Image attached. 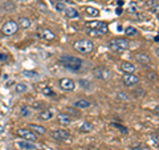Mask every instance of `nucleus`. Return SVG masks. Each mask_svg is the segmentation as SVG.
I'll list each match as a JSON object with an SVG mask.
<instances>
[{
    "label": "nucleus",
    "mask_w": 159,
    "mask_h": 150,
    "mask_svg": "<svg viewBox=\"0 0 159 150\" xmlns=\"http://www.w3.org/2000/svg\"><path fill=\"white\" fill-rule=\"evenodd\" d=\"M58 63L61 64L64 68L69 69V71H73V72H77L81 69L82 67V61L80 60L78 57H74V56H69V54H62V56L58 57Z\"/></svg>",
    "instance_id": "nucleus-1"
},
{
    "label": "nucleus",
    "mask_w": 159,
    "mask_h": 150,
    "mask_svg": "<svg viewBox=\"0 0 159 150\" xmlns=\"http://www.w3.org/2000/svg\"><path fill=\"white\" fill-rule=\"evenodd\" d=\"M74 49L81 54H90L94 51V44L89 39H80L74 43Z\"/></svg>",
    "instance_id": "nucleus-2"
},
{
    "label": "nucleus",
    "mask_w": 159,
    "mask_h": 150,
    "mask_svg": "<svg viewBox=\"0 0 159 150\" xmlns=\"http://www.w3.org/2000/svg\"><path fill=\"white\" fill-rule=\"evenodd\" d=\"M17 31H19V26H17V21H15V20H8L2 27V33L4 36H12Z\"/></svg>",
    "instance_id": "nucleus-3"
},
{
    "label": "nucleus",
    "mask_w": 159,
    "mask_h": 150,
    "mask_svg": "<svg viewBox=\"0 0 159 150\" xmlns=\"http://www.w3.org/2000/svg\"><path fill=\"white\" fill-rule=\"evenodd\" d=\"M16 136L20 137V138H23V139H25V141H31V142H36L37 141V136L34 134L31 129H28V128H20L16 130Z\"/></svg>",
    "instance_id": "nucleus-4"
},
{
    "label": "nucleus",
    "mask_w": 159,
    "mask_h": 150,
    "mask_svg": "<svg viewBox=\"0 0 159 150\" xmlns=\"http://www.w3.org/2000/svg\"><path fill=\"white\" fill-rule=\"evenodd\" d=\"M85 27H86V29H97V31H99L102 35H106L109 31V27L106 23L97 21V20H94V21H86Z\"/></svg>",
    "instance_id": "nucleus-5"
},
{
    "label": "nucleus",
    "mask_w": 159,
    "mask_h": 150,
    "mask_svg": "<svg viewBox=\"0 0 159 150\" xmlns=\"http://www.w3.org/2000/svg\"><path fill=\"white\" fill-rule=\"evenodd\" d=\"M51 137L54 141H66V139L70 138V133L65 129H54L51 132Z\"/></svg>",
    "instance_id": "nucleus-6"
},
{
    "label": "nucleus",
    "mask_w": 159,
    "mask_h": 150,
    "mask_svg": "<svg viewBox=\"0 0 159 150\" xmlns=\"http://www.w3.org/2000/svg\"><path fill=\"white\" fill-rule=\"evenodd\" d=\"M93 74H94V77L98 78V80H109L111 76V72L109 71V69L106 68H103V67H97V68H94L93 69Z\"/></svg>",
    "instance_id": "nucleus-7"
},
{
    "label": "nucleus",
    "mask_w": 159,
    "mask_h": 150,
    "mask_svg": "<svg viewBox=\"0 0 159 150\" xmlns=\"http://www.w3.org/2000/svg\"><path fill=\"white\" fill-rule=\"evenodd\" d=\"M60 88L62 89L64 92H73L76 89V82L73 81L72 78H61L60 80Z\"/></svg>",
    "instance_id": "nucleus-8"
},
{
    "label": "nucleus",
    "mask_w": 159,
    "mask_h": 150,
    "mask_svg": "<svg viewBox=\"0 0 159 150\" xmlns=\"http://www.w3.org/2000/svg\"><path fill=\"white\" fill-rule=\"evenodd\" d=\"M122 81L126 87H134V85H137L139 82V77L135 76L134 73H123Z\"/></svg>",
    "instance_id": "nucleus-9"
},
{
    "label": "nucleus",
    "mask_w": 159,
    "mask_h": 150,
    "mask_svg": "<svg viewBox=\"0 0 159 150\" xmlns=\"http://www.w3.org/2000/svg\"><path fill=\"white\" fill-rule=\"evenodd\" d=\"M16 146L20 149V150H37V145L34 142H31V141H17L16 142Z\"/></svg>",
    "instance_id": "nucleus-10"
},
{
    "label": "nucleus",
    "mask_w": 159,
    "mask_h": 150,
    "mask_svg": "<svg viewBox=\"0 0 159 150\" xmlns=\"http://www.w3.org/2000/svg\"><path fill=\"white\" fill-rule=\"evenodd\" d=\"M110 41L113 44H116L117 47H119L122 51H126V49H129V47H130V43H129V40L122 39V37H116V39L110 40Z\"/></svg>",
    "instance_id": "nucleus-11"
},
{
    "label": "nucleus",
    "mask_w": 159,
    "mask_h": 150,
    "mask_svg": "<svg viewBox=\"0 0 159 150\" xmlns=\"http://www.w3.org/2000/svg\"><path fill=\"white\" fill-rule=\"evenodd\" d=\"M72 120H73L72 116L68 113H58V116H57V121L61 125H69L72 122Z\"/></svg>",
    "instance_id": "nucleus-12"
},
{
    "label": "nucleus",
    "mask_w": 159,
    "mask_h": 150,
    "mask_svg": "<svg viewBox=\"0 0 159 150\" xmlns=\"http://www.w3.org/2000/svg\"><path fill=\"white\" fill-rule=\"evenodd\" d=\"M29 128H31V130L36 134H39V136H44V134L47 133V129L44 128V126H41V125H36V124H31L29 125Z\"/></svg>",
    "instance_id": "nucleus-13"
},
{
    "label": "nucleus",
    "mask_w": 159,
    "mask_h": 150,
    "mask_svg": "<svg viewBox=\"0 0 159 150\" xmlns=\"http://www.w3.org/2000/svg\"><path fill=\"white\" fill-rule=\"evenodd\" d=\"M64 12H65V16L68 19H77V17H80V12L73 7H66Z\"/></svg>",
    "instance_id": "nucleus-14"
},
{
    "label": "nucleus",
    "mask_w": 159,
    "mask_h": 150,
    "mask_svg": "<svg viewBox=\"0 0 159 150\" xmlns=\"http://www.w3.org/2000/svg\"><path fill=\"white\" fill-rule=\"evenodd\" d=\"M40 36H41V39L47 40V41H52V40L56 39V35H54L51 29H43L41 33H40Z\"/></svg>",
    "instance_id": "nucleus-15"
},
{
    "label": "nucleus",
    "mask_w": 159,
    "mask_h": 150,
    "mask_svg": "<svg viewBox=\"0 0 159 150\" xmlns=\"http://www.w3.org/2000/svg\"><path fill=\"white\" fill-rule=\"evenodd\" d=\"M121 69L125 73H134L135 72V65H133V64L129 63V61H122L121 63Z\"/></svg>",
    "instance_id": "nucleus-16"
},
{
    "label": "nucleus",
    "mask_w": 159,
    "mask_h": 150,
    "mask_svg": "<svg viewBox=\"0 0 159 150\" xmlns=\"http://www.w3.org/2000/svg\"><path fill=\"white\" fill-rule=\"evenodd\" d=\"M135 59H137L138 63L143 64V65H148V64H150V61H151L150 57H148L146 53H138L137 56H135Z\"/></svg>",
    "instance_id": "nucleus-17"
},
{
    "label": "nucleus",
    "mask_w": 159,
    "mask_h": 150,
    "mask_svg": "<svg viewBox=\"0 0 159 150\" xmlns=\"http://www.w3.org/2000/svg\"><path fill=\"white\" fill-rule=\"evenodd\" d=\"M74 106L77 109H86V108H90V101H88L85 98H81V100H77L74 102Z\"/></svg>",
    "instance_id": "nucleus-18"
},
{
    "label": "nucleus",
    "mask_w": 159,
    "mask_h": 150,
    "mask_svg": "<svg viewBox=\"0 0 159 150\" xmlns=\"http://www.w3.org/2000/svg\"><path fill=\"white\" fill-rule=\"evenodd\" d=\"M52 117H53V112L51 109H45V110L40 112V114H39V118L41 120V121H48V120H51Z\"/></svg>",
    "instance_id": "nucleus-19"
},
{
    "label": "nucleus",
    "mask_w": 159,
    "mask_h": 150,
    "mask_svg": "<svg viewBox=\"0 0 159 150\" xmlns=\"http://www.w3.org/2000/svg\"><path fill=\"white\" fill-rule=\"evenodd\" d=\"M17 26H19V28L28 29L29 27H31V20H29L28 17H20L17 20Z\"/></svg>",
    "instance_id": "nucleus-20"
},
{
    "label": "nucleus",
    "mask_w": 159,
    "mask_h": 150,
    "mask_svg": "<svg viewBox=\"0 0 159 150\" xmlns=\"http://www.w3.org/2000/svg\"><path fill=\"white\" fill-rule=\"evenodd\" d=\"M78 130L81 132V133H90L93 130V124H90V122H84L81 126L78 128Z\"/></svg>",
    "instance_id": "nucleus-21"
},
{
    "label": "nucleus",
    "mask_w": 159,
    "mask_h": 150,
    "mask_svg": "<svg viewBox=\"0 0 159 150\" xmlns=\"http://www.w3.org/2000/svg\"><path fill=\"white\" fill-rule=\"evenodd\" d=\"M27 91H28V85L24 84V82H19V84H16V87H15V92L19 93V94H21Z\"/></svg>",
    "instance_id": "nucleus-22"
},
{
    "label": "nucleus",
    "mask_w": 159,
    "mask_h": 150,
    "mask_svg": "<svg viewBox=\"0 0 159 150\" xmlns=\"http://www.w3.org/2000/svg\"><path fill=\"white\" fill-rule=\"evenodd\" d=\"M137 33H138L137 28H135V27H133V26H129V27L125 29V35H126V36H129V37L137 36Z\"/></svg>",
    "instance_id": "nucleus-23"
},
{
    "label": "nucleus",
    "mask_w": 159,
    "mask_h": 150,
    "mask_svg": "<svg viewBox=\"0 0 159 150\" xmlns=\"http://www.w3.org/2000/svg\"><path fill=\"white\" fill-rule=\"evenodd\" d=\"M85 11H86V13L89 15V16H92V17H98L99 16V9L94 8V7H88Z\"/></svg>",
    "instance_id": "nucleus-24"
},
{
    "label": "nucleus",
    "mask_w": 159,
    "mask_h": 150,
    "mask_svg": "<svg viewBox=\"0 0 159 150\" xmlns=\"http://www.w3.org/2000/svg\"><path fill=\"white\" fill-rule=\"evenodd\" d=\"M54 2H57L56 4H54V8H56V11H57V12H64V11H65L66 6L64 4L62 0H54Z\"/></svg>",
    "instance_id": "nucleus-25"
},
{
    "label": "nucleus",
    "mask_w": 159,
    "mask_h": 150,
    "mask_svg": "<svg viewBox=\"0 0 159 150\" xmlns=\"http://www.w3.org/2000/svg\"><path fill=\"white\" fill-rule=\"evenodd\" d=\"M43 94L44 96H48V97H54L56 96V93H54L49 87H44L43 88Z\"/></svg>",
    "instance_id": "nucleus-26"
},
{
    "label": "nucleus",
    "mask_w": 159,
    "mask_h": 150,
    "mask_svg": "<svg viewBox=\"0 0 159 150\" xmlns=\"http://www.w3.org/2000/svg\"><path fill=\"white\" fill-rule=\"evenodd\" d=\"M78 84H80V87H82L84 89H90V87H92L90 81H86V80H80Z\"/></svg>",
    "instance_id": "nucleus-27"
},
{
    "label": "nucleus",
    "mask_w": 159,
    "mask_h": 150,
    "mask_svg": "<svg viewBox=\"0 0 159 150\" xmlns=\"http://www.w3.org/2000/svg\"><path fill=\"white\" fill-rule=\"evenodd\" d=\"M86 32L89 36H93V37H97V36H101L102 35L99 31H97V29H86Z\"/></svg>",
    "instance_id": "nucleus-28"
},
{
    "label": "nucleus",
    "mask_w": 159,
    "mask_h": 150,
    "mask_svg": "<svg viewBox=\"0 0 159 150\" xmlns=\"http://www.w3.org/2000/svg\"><path fill=\"white\" fill-rule=\"evenodd\" d=\"M20 114H21L23 117H28L29 114H31V112H29V109L27 106H21L20 108Z\"/></svg>",
    "instance_id": "nucleus-29"
},
{
    "label": "nucleus",
    "mask_w": 159,
    "mask_h": 150,
    "mask_svg": "<svg viewBox=\"0 0 159 150\" xmlns=\"http://www.w3.org/2000/svg\"><path fill=\"white\" fill-rule=\"evenodd\" d=\"M109 48H110V49H111V51H113V52H118V53H122V52H123V51H122V49H121V48H119V47H117V45H116V44H113L111 41H110V43H109Z\"/></svg>",
    "instance_id": "nucleus-30"
},
{
    "label": "nucleus",
    "mask_w": 159,
    "mask_h": 150,
    "mask_svg": "<svg viewBox=\"0 0 159 150\" xmlns=\"http://www.w3.org/2000/svg\"><path fill=\"white\" fill-rule=\"evenodd\" d=\"M111 126H114V128H118V130L119 132H122V133H127V129L125 128V126H122V125H119V124H117V122H113L111 124Z\"/></svg>",
    "instance_id": "nucleus-31"
},
{
    "label": "nucleus",
    "mask_w": 159,
    "mask_h": 150,
    "mask_svg": "<svg viewBox=\"0 0 159 150\" xmlns=\"http://www.w3.org/2000/svg\"><path fill=\"white\" fill-rule=\"evenodd\" d=\"M23 76H25V77H34V76H39V73L33 72V71H24Z\"/></svg>",
    "instance_id": "nucleus-32"
},
{
    "label": "nucleus",
    "mask_w": 159,
    "mask_h": 150,
    "mask_svg": "<svg viewBox=\"0 0 159 150\" xmlns=\"http://www.w3.org/2000/svg\"><path fill=\"white\" fill-rule=\"evenodd\" d=\"M147 77H148V80H151V81H155V80L158 78L155 72H148V73H147Z\"/></svg>",
    "instance_id": "nucleus-33"
},
{
    "label": "nucleus",
    "mask_w": 159,
    "mask_h": 150,
    "mask_svg": "<svg viewBox=\"0 0 159 150\" xmlns=\"http://www.w3.org/2000/svg\"><path fill=\"white\" fill-rule=\"evenodd\" d=\"M133 150H150V149L145 146V145H135V146H133Z\"/></svg>",
    "instance_id": "nucleus-34"
},
{
    "label": "nucleus",
    "mask_w": 159,
    "mask_h": 150,
    "mask_svg": "<svg viewBox=\"0 0 159 150\" xmlns=\"http://www.w3.org/2000/svg\"><path fill=\"white\" fill-rule=\"evenodd\" d=\"M151 139H152V142L155 143V148H158V145H159V141H158V133L152 134V136H151Z\"/></svg>",
    "instance_id": "nucleus-35"
},
{
    "label": "nucleus",
    "mask_w": 159,
    "mask_h": 150,
    "mask_svg": "<svg viewBox=\"0 0 159 150\" xmlns=\"http://www.w3.org/2000/svg\"><path fill=\"white\" fill-rule=\"evenodd\" d=\"M148 7H154V6H158V0H150V2L147 3Z\"/></svg>",
    "instance_id": "nucleus-36"
},
{
    "label": "nucleus",
    "mask_w": 159,
    "mask_h": 150,
    "mask_svg": "<svg viewBox=\"0 0 159 150\" xmlns=\"http://www.w3.org/2000/svg\"><path fill=\"white\" fill-rule=\"evenodd\" d=\"M7 59H8V56L6 53H0V61H6Z\"/></svg>",
    "instance_id": "nucleus-37"
},
{
    "label": "nucleus",
    "mask_w": 159,
    "mask_h": 150,
    "mask_svg": "<svg viewBox=\"0 0 159 150\" xmlns=\"http://www.w3.org/2000/svg\"><path fill=\"white\" fill-rule=\"evenodd\" d=\"M118 96H119V98H122V100H126V101H127V100H129V97L126 96V94H125V93H118Z\"/></svg>",
    "instance_id": "nucleus-38"
},
{
    "label": "nucleus",
    "mask_w": 159,
    "mask_h": 150,
    "mask_svg": "<svg viewBox=\"0 0 159 150\" xmlns=\"http://www.w3.org/2000/svg\"><path fill=\"white\" fill-rule=\"evenodd\" d=\"M66 112H68V114H70V113H72V114H74V116H78V113H77L76 110H73V109H69V108H68V109H66Z\"/></svg>",
    "instance_id": "nucleus-39"
},
{
    "label": "nucleus",
    "mask_w": 159,
    "mask_h": 150,
    "mask_svg": "<svg viewBox=\"0 0 159 150\" xmlns=\"http://www.w3.org/2000/svg\"><path fill=\"white\" fill-rule=\"evenodd\" d=\"M117 6L118 7H123L125 6V2H123V0H117Z\"/></svg>",
    "instance_id": "nucleus-40"
},
{
    "label": "nucleus",
    "mask_w": 159,
    "mask_h": 150,
    "mask_svg": "<svg viewBox=\"0 0 159 150\" xmlns=\"http://www.w3.org/2000/svg\"><path fill=\"white\" fill-rule=\"evenodd\" d=\"M122 12H123V11H122V8H121V7H117V9H116V13L118 15V16H119V15H122Z\"/></svg>",
    "instance_id": "nucleus-41"
},
{
    "label": "nucleus",
    "mask_w": 159,
    "mask_h": 150,
    "mask_svg": "<svg viewBox=\"0 0 159 150\" xmlns=\"http://www.w3.org/2000/svg\"><path fill=\"white\" fill-rule=\"evenodd\" d=\"M151 12H152V13H158V6L151 7Z\"/></svg>",
    "instance_id": "nucleus-42"
},
{
    "label": "nucleus",
    "mask_w": 159,
    "mask_h": 150,
    "mask_svg": "<svg viewBox=\"0 0 159 150\" xmlns=\"http://www.w3.org/2000/svg\"><path fill=\"white\" fill-rule=\"evenodd\" d=\"M154 41H155V43H158V41H159V36H158V35H157L155 37H154Z\"/></svg>",
    "instance_id": "nucleus-43"
}]
</instances>
